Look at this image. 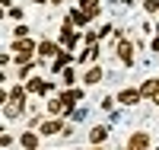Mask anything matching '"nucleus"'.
<instances>
[{
  "label": "nucleus",
  "instance_id": "obj_1",
  "mask_svg": "<svg viewBox=\"0 0 159 150\" xmlns=\"http://www.w3.org/2000/svg\"><path fill=\"white\" fill-rule=\"evenodd\" d=\"M7 51L13 54V64L16 67H25V64H32L38 58V42L35 38H13L7 45Z\"/></svg>",
  "mask_w": 159,
  "mask_h": 150
},
{
  "label": "nucleus",
  "instance_id": "obj_2",
  "mask_svg": "<svg viewBox=\"0 0 159 150\" xmlns=\"http://www.w3.org/2000/svg\"><path fill=\"white\" fill-rule=\"evenodd\" d=\"M57 42H61V48H67V51H76V45H86L83 42V32H80L67 16H64L61 29H57Z\"/></svg>",
  "mask_w": 159,
  "mask_h": 150
},
{
  "label": "nucleus",
  "instance_id": "obj_3",
  "mask_svg": "<svg viewBox=\"0 0 159 150\" xmlns=\"http://www.w3.org/2000/svg\"><path fill=\"white\" fill-rule=\"evenodd\" d=\"M115 54H118V61H121V67H134L137 64V42H130V38L118 42L115 45Z\"/></svg>",
  "mask_w": 159,
  "mask_h": 150
},
{
  "label": "nucleus",
  "instance_id": "obj_4",
  "mask_svg": "<svg viewBox=\"0 0 159 150\" xmlns=\"http://www.w3.org/2000/svg\"><path fill=\"white\" fill-rule=\"evenodd\" d=\"M124 147H127V150H153V134L143 131V128H137V131L127 134V144H124Z\"/></svg>",
  "mask_w": 159,
  "mask_h": 150
},
{
  "label": "nucleus",
  "instance_id": "obj_5",
  "mask_svg": "<svg viewBox=\"0 0 159 150\" xmlns=\"http://www.w3.org/2000/svg\"><path fill=\"white\" fill-rule=\"evenodd\" d=\"M57 96L64 99V105H67V112L73 115V109H76L80 102H83V99H86V86H70V90H61ZM70 115H67V118H70Z\"/></svg>",
  "mask_w": 159,
  "mask_h": 150
},
{
  "label": "nucleus",
  "instance_id": "obj_6",
  "mask_svg": "<svg viewBox=\"0 0 159 150\" xmlns=\"http://www.w3.org/2000/svg\"><path fill=\"white\" fill-rule=\"evenodd\" d=\"M115 99H118V105H124V109H134V105L143 102L140 86H124V90H118V93H115Z\"/></svg>",
  "mask_w": 159,
  "mask_h": 150
},
{
  "label": "nucleus",
  "instance_id": "obj_7",
  "mask_svg": "<svg viewBox=\"0 0 159 150\" xmlns=\"http://www.w3.org/2000/svg\"><path fill=\"white\" fill-rule=\"evenodd\" d=\"M67 125H70L67 118H51V115H48L42 125H38V134H42V138H54V134H64Z\"/></svg>",
  "mask_w": 159,
  "mask_h": 150
},
{
  "label": "nucleus",
  "instance_id": "obj_8",
  "mask_svg": "<svg viewBox=\"0 0 159 150\" xmlns=\"http://www.w3.org/2000/svg\"><path fill=\"white\" fill-rule=\"evenodd\" d=\"M61 51L64 48H61L57 38H38V58H42V61H54Z\"/></svg>",
  "mask_w": 159,
  "mask_h": 150
},
{
  "label": "nucleus",
  "instance_id": "obj_9",
  "mask_svg": "<svg viewBox=\"0 0 159 150\" xmlns=\"http://www.w3.org/2000/svg\"><path fill=\"white\" fill-rule=\"evenodd\" d=\"M99 58H102V45H86L76 54V64L80 67H92V64H99Z\"/></svg>",
  "mask_w": 159,
  "mask_h": 150
},
{
  "label": "nucleus",
  "instance_id": "obj_10",
  "mask_svg": "<svg viewBox=\"0 0 159 150\" xmlns=\"http://www.w3.org/2000/svg\"><path fill=\"white\" fill-rule=\"evenodd\" d=\"M108 134H111V128H108V125H102V121H99V125H92V128L86 131L89 147H102L105 141H108Z\"/></svg>",
  "mask_w": 159,
  "mask_h": 150
},
{
  "label": "nucleus",
  "instance_id": "obj_11",
  "mask_svg": "<svg viewBox=\"0 0 159 150\" xmlns=\"http://www.w3.org/2000/svg\"><path fill=\"white\" fill-rule=\"evenodd\" d=\"M45 115H51V118H67L70 112H67V105H64L61 96H48L45 99Z\"/></svg>",
  "mask_w": 159,
  "mask_h": 150
},
{
  "label": "nucleus",
  "instance_id": "obj_12",
  "mask_svg": "<svg viewBox=\"0 0 159 150\" xmlns=\"http://www.w3.org/2000/svg\"><path fill=\"white\" fill-rule=\"evenodd\" d=\"M102 80H105V67L102 64H92V67L83 70V80H80V83H83V86H99Z\"/></svg>",
  "mask_w": 159,
  "mask_h": 150
},
{
  "label": "nucleus",
  "instance_id": "obj_13",
  "mask_svg": "<svg viewBox=\"0 0 159 150\" xmlns=\"http://www.w3.org/2000/svg\"><path fill=\"white\" fill-rule=\"evenodd\" d=\"M19 147L22 150H42V134H38L35 128H25L19 134Z\"/></svg>",
  "mask_w": 159,
  "mask_h": 150
},
{
  "label": "nucleus",
  "instance_id": "obj_14",
  "mask_svg": "<svg viewBox=\"0 0 159 150\" xmlns=\"http://www.w3.org/2000/svg\"><path fill=\"white\" fill-rule=\"evenodd\" d=\"M67 19L76 26L80 32H83V29H89V22H92V16H89V13H83L80 7H70V10H67Z\"/></svg>",
  "mask_w": 159,
  "mask_h": 150
},
{
  "label": "nucleus",
  "instance_id": "obj_15",
  "mask_svg": "<svg viewBox=\"0 0 159 150\" xmlns=\"http://www.w3.org/2000/svg\"><path fill=\"white\" fill-rule=\"evenodd\" d=\"M140 96L150 99V102L159 96V77H147V80H143V83H140Z\"/></svg>",
  "mask_w": 159,
  "mask_h": 150
},
{
  "label": "nucleus",
  "instance_id": "obj_16",
  "mask_svg": "<svg viewBox=\"0 0 159 150\" xmlns=\"http://www.w3.org/2000/svg\"><path fill=\"white\" fill-rule=\"evenodd\" d=\"M25 109H29V102H13V99H10V102L3 105V118H7V121H13V118L25 115Z\"/></svg>",
  "mask_w": 159,
  "mask_h": 150
},
{
  "label": "nucleus",
  "instance_id": "obj_17",
  "mask_svg": "<svg viewBox=\"0 0 159 150\" xmlns=\"http://www.w3.org/2000/svg\"><path fill=\"white\" fill-rule=\"evenodd\" d=\"M76 7L83 10V13H89V16H92V22L102 16V0H76Z\"/></svg>",
  "mask_w": 159,
  "mask_h": 150
},
{
  "label": "nucleus",
  "instance_id": "obj_18",
  "mask_svg": "<svg viewBox=\"0 0 159 150\" xmlns=\"http://www.w3.org/2000/svg\"><path fill=\"white\" fill-rule=\"evenodd\" d=\"M76 80H83V74H76V67L70 64L67 70L61 74V83H64V90H70V86H76Z\"/></svg>",
  "mask_w": 159,
  "mask_h": 150
},
{
  "label": "nucleus",
  "instance_id": "obj_19",
  "mask_svg": "<svg viewBox=\"0 0 159 150\" xmlns=\"http://www.w3.org/2000/svg\"><path fill=\"white\" fill-rule=\"evenodd\" d=\"M13 38H32V26L29 22H16L13 26Z\"/></svg>",
  "mask_w": 159,
  "mask_h": 150
},
{
  "label": "nucleus",
  "instance_id": "obj_20",
  "mask_svg": "<svg viewBox=\"0 0 159 150\" xmlns=\"http://www.w3.org/2000/svg\"><path fill=\"white\" fill-rule=\"evenodd\" d=\"M3 19H10V22H22V19H25V10H22V7H13V10L3 13Z\"/></svg>",
  "mask_w": 159,
  "mask_h": 150
},
{
  "label": "nucleus",
  "instance_id": "obj_21",
  "mask_svg": "<svg viewBox=\"0 0 159 150\" xmlns=\"http://www.w3.org/2000/svg\"><path fill=\"white\" fill-rule=\"evenodd\" d=\"M143 13H150V16H159V0H140Z\"/></svg>",
  "mask_w": 159,
  "mask_h": 150
},
{
  "label": "nucleus",
  "instance_id": "obj_22",
  "mask_svg": "<svg viewBox=\"0 0 159 150\" xmlns=\"http://www.w3.org/2000/svg\"><path fill=\"white\" fill-rule=\"evenodd\" d=\"M16 141H19V138H13V134H10V131L3 128V134H0V147H3V150H10V147L16 144Z\"/></svg>",
  "mask_w": 159,
  "mask_h": 150
},
{
  "label": "nucleus",
  "instance_id": "obj_23",
  "mask_svg": "<svg viewBox=\"0 0 159 150\" xmlns=\"http://www.w3.org/2000/svg\"><path fill=\"white\" fill-rule=\"evenodd\" d=\"M99 105H102V112H108V115H111V112H115V105H118V99H115V96H105Z\"/></svg>",
  "mask_w": 159,
  "mask_h": 150
},
{
  "label": "nucleus",
  "instance_id": "obj_24",
  "mask_svg": "<svg viewBox=\"0 0 159 150\" xmlns=\"http://www.w3.org/2000/svg\"><path fill=\"white\" fill-rule=\"evenodd\" d=\"M10 64H13V54H10V51H3V54H0V67H3V70H7Z\"/></svg>",
  "mask_w": 159,
  "mask_h": 150
},
{
  "label": "nucleus",
  "instance_id": "obj_25",
  "mask_svg": "<svg viewBox=\"0 0 159 150\" xmlns=\"http://www.w3.org/2000/svg\"><path fill=\"white\" fill-rule=\"evenodd\" d=\"M150 51H153V54H159V35H156L153 42H150Z\"/></svg>",
  "mask_w": 159,
  "mask_h": 150
},
{
  "label": "nucleus",
  "instance_id": "obj_26",
  "mask_svg": "<svg viewBox=\"0 0 159 150\" xmlns=\"http://www.w3.org/2000/svg\"><path fill=\"white\" fill-rule=\"evenodd\" d=\"M0 7H3V10H13V0H0Z\"/></svg>",
  "mask_w": 159,
  "mask_h": 150
},
{
  "label": "nucleus",
  "instance_id": "obj_27",
  "mask_svg": "<svg viewBox=\"0 0 159 150\" xmlns=\"http://www.w3.org/2000/svg\"><path fill=\"white\" fill-rule=\"evenodd\" d=\"M118 3H121V7H134L137 0H118Z\"/></svg>",
  "mask_w": 159,
  "mask_h": 150
},
{
  "label": "nucleus",
  "instance_id": "obj_28",
  "mask_svg": "<svg viewBox=\"0 0 159 150\" xmlns=\"http://www.w3.org/2000/svg\"><path fill=\"white\" fill-rule=\"evenodd\" d=\"M48 3H51V7H64V3H67V0H48Z\"/></svg>",
  "mask_w": 159,
  "mask_h": 150
},
{
  "label": "nucleus",
  "instance_id": "obj_29",
  "mask_svg": "<svg viewBox=\"0 0 159 150\" xmlns=\"http://www.w3.org/2000/svg\"><path fill=\"white\" fill-rule=\"evenodd\" d=\"M29 3H35V7H45V3H48V0H29Z\"/></svg>",
  "mask_w": 159,
  "mask_h": 150
},
{
  "label": "nucleus",
  "instance_id": "obj_30",
  "mask_svg": "<svg viewBox=\"0 0 159 150\" xmlns=\"http://www.w3.org/2000/svg\"><path fill=\"white\" fill-rule=\"evenodd\" d=\"M86 150H105V144H102V147H86Z\"/></svg>",
  "mask_w": 159,
  "mask_h": 150
},
{
  "label": "nucleus",
  "instance_id": "obj_31",
  "mask_svg": "<svg viewBox=\"0 0 159 150\" xmlns=\"http://www.w3.org/2000/svg\"><path fill=\"white\" fill-rule=\"evenodd\" d=\"M153 105H156V109H159V96H156V99H153Z\"/></svg>",
  "mask_w": 159,
  "mask_h": 150
},
{
  "label": "nucleus",
  "instance_id": "obj_32",
  "mask_svg": "<svg viewBox=\"0 0 159 150\" xmlns=\"http://www.w3.org/2000/svg\"><path fill=\"white\" fill-rule=\"evenodd\" d=\"M51 150H57V147H51Z\"/></svg>",
  "mask_w": 159,
  "mask_h": 150
},
{
  "label": "nucleus",
  "instance_id": "obj_33",
  "mask_svg": "<svg viewBox=\"0 0 159 150\" xmlns=\"http://www.w3.org/2000/svg\"><path fill=\"white\" fill-rule=\"evenodd\" d=\"M153 150H159V147H153Z\"/></svg>",
  "mask_w": 159,
  "mask_h": 150
},
{
  "label": "nucleus",
  "instance_id": "obj_34",
  "mask_svg": "<svg viewBox=\"0 0 159 150\" xmlns=\"http://www.w3.org/2000/svg\"><path fill=\"white\" fill-rule=\"evenodd\" d=\"M121 150H127V147H121Z\"/></svg>",
  "mask_w": 159,
  "mask_h": 150
}]
</instances>
